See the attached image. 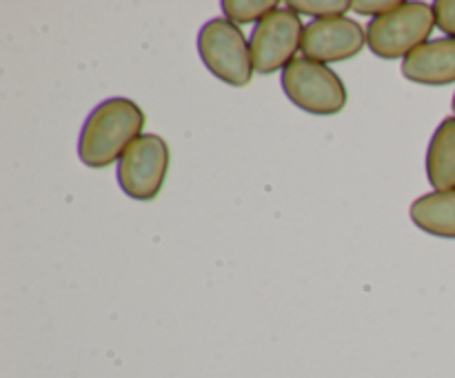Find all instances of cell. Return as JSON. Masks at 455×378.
<instances>
[{"label":"cell","instance_id":"cell-1","mask_svg":"<svg viewBox=\"0 0 455 378\" xmlns=\"http://www.w3.org/2000/svg\"><path fill=\"white\" fill-rule=\"evenodd\" d=\"M145 111L129 98L102 101L84 120L78 156L87 167L105 169L118 163L127 147L142 136Z\"/></svg>","mask_w":455,"mask_h":378},{"label":"cell","instance_id":"cell-9","mask_svg":"<svg viewBox=\"0 0 455 378\" xmlns=\"http://www.w3.org/2000/svg\"><path fill=\"white\" fill-rule=\"evenodd\" d=\"M427 178L435 191L455 189V116L444 118L427 149Z\"/></svg>","mask_w":455,"mask_h":378},{"label":"cell","instance_id":"cell-7","mask_svg":"<svg viewBox=\"0 0 455 378\" xmlns=\"http://www.w3.org/2000/svg\"><path fill=\"white\" fill-rule=\"evenodd\" d=\"M367 43V29L354 18L336 16L309 22L302 34V56L315 62H342L358 56Z\"/></svg>","mask_w":455,"mask_h":378},{"label":"cell","instance_id":"cell-3","mask_svg":"<svg viewBox=\"0 0 455 378\" xmlns=\"http://www.w3.org/2000/svg\"><path fill=\"white\" fill-rule=\"evenodd\" d=\"M283 92L302 111L336 116L347 105V87L340 76L324 62L296 58L283 69Z\"/></svg>","mask_w":455,"mask_h":378},{"label":"cell","instance_id":"cell-6","mask_svg":"<svg viewBox=\"0 0 455 378\" xmlns=\"http://www.w3.org/2000/svg\"><path fill=\"white\" fill-rule=\"evenodd\" d=\"M169 145L158 133H142L118 160V182L133 200H154L169 172Z\"/></svg>","mask_w":455,"mask_h":378},{"label":"cell","instance_id":"cell-4","mask_svg":"<svg viewBox=\"0 0 455 378\" xmlns=\"http://www.w3.org/2000/svg\"><path fill=\"white\" fill-rule=\"evenodd\" d=\"M198 53L204 67L231 87H244L253 78L251 47L243 29L227 18L204 22L198 34Z\"/></svg>","mask_w":455,"mask_h":378},{"label":"cell","instance_id":"cell-11","mask_svg":"<svg viewBox=\"0 0 455 378\" xmlns=\"http://www.w3.org/2000/svg\"><path fill=\"white\" fill-rule=\"evenodd\" d=\"M274 9H278V3L274 0H222V12L227 20L235 25H249V22L258 25Z\"/></svg>","mask_w":455,"mask_h":378},{"label":"cell","instance_id":"cell-2","mask_svg":"<svg viewBox=\"0 0 455 378\" xmlns=\"http://www.w3.org/2000/svg\"><path fill=\"white\" fill-rule=\"evenodd\" d=\"M435 29L434 4L403 3L394 12L373 18L367 27V44L376 56L387 60L407 58L425 43Z\"/></svg>","mask_w":455,"mask_h":378},{"label":"cell","instance_id":"cell-10","mask_svg":"<svg viewBox=\"0 0 455 378\" xmlns=\"http://www.w3.org/2000/svg\"><path fill=\"white\" fill-rule=\"evenodd\" d=\"M409 213L418 229L440 238H455V189L420 196L413 200Z\"/></svg>","mask_w":455,"mask_h":378},{"label":"cell","instance_id":"cell-14","mask_svg":"<svg viewBox=\"0 0 455 378\" xmlns=\"http://www.w3.org/2000/svg\"><path fill=\"white\" fill-rule=\"evenodd\" d=\"M400 4H403V0H355L354 3V12H358V13H363V16H376V18H380V16H385V13H389V12H394V9H398Z\"/></svg>","mask_w":455,"mask_h":378},{"label":"cell","instance_id":"cell-5","mask_svg":"<svg viewBox=\"0 0 455 378\" xmlns=\"http://www.w3.org/2000/svg\"><path fill=\"white\" fill-rule=\"evenodd\" d=\"M300 16L289 4L274 9L251 31V60L258 74H275L296 60L305 34Z\"/></svg>","mask_w":455,"mask_h":378},{"label":"cell","instance_id":"cell-15","mask_svg":"<svg viewBox=\"0 0 455 378\" xmlns=\"http://www.w3.org/2000/svg\"><path fill=\"white\" fill-rule=\"evenodd\" d=\"M451 107H453V114H455V93H453V102H451Z\"/></svg>","mask_w":455,"mask_h":378},{"label":"cell","instance_id":"cell-8","mask_svg":"<svg viewBox=\"0 0 455 378\" xmlns=\"http://www.w3.org/2000/svg\"><path fill=\"white\" fill-rule=\"evenodd\" d=\"M403 76L411 83L440 84L455 83V38L429 40L403 60Z\"/></svg>","mask_w":455,"mask_h":378},{"label":"cell","instance_id":"cell-13","mask_svg":"<svg viewBox=\"0 0 455 378\" xmlns=\"http://www.w3.org/2000/svg\"><path fill=\"white\" fill-rule=\"evenodd\" d=\"M435 25L443 29L449 38H455V0H438L434 3Z\"/></svg>","mask_w":455,"mask_h":378},{"label":"cell","instance_id":"cell-12","mask_svg":"<svg viewBox=\"0 0 455 378\" xmlns=\"http://www.w3.org/2000/svg\"><path fill=\"white\" fill-rule=\"evenodd\" d=\"M293 12L300 16H314L315 20L320 18H336L345 16V12H349L354 7V3L349 0H293V3H287Z\"/></svg>","mask_w":455,"mask_h":378}]
</instances>
